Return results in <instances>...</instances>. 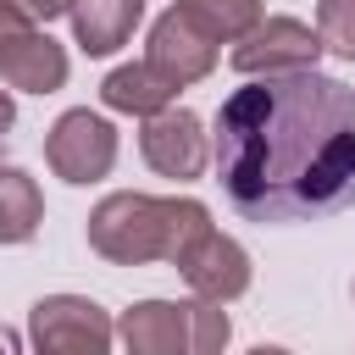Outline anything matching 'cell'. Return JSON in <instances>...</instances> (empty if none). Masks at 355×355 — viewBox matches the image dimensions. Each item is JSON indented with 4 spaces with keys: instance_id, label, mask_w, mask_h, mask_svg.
Returning a JSON list of instances; mask_svg holds the SVG:
<instances>
[{
    "instance_id": "cell-1",
    "label": "cell",
    "mask_w": 355,
    "mask_h": 355,
    "mask_svg": "<svg viewBox=\"0 0 355 355\" xmlns=\"http://www.w3.org/2000/svg\"><path fill=\"white\" fill-rule=\"evenodd\" d=\"M222 194L250 222H311L355 205V89L316 67L244 78L211 122Z\"/></svg>"
},
{
    "instance_id": "cell-2",
    "label": "cell",
    "mask_w": 355,
    "mask_h": 355,
    "mask_svg": "<svg viewBox=\"0 0 355 355\" xmlns=\"http://www.w3.org/2000/svg\"><path fill=\"white\" fill-rule=\"evenodd\" d=\"M200 233H211V211L189 194L116 189L89 211V250L105 255L111 266H150V261L178 266Z\"/></svg>"
},
{
    "instance_id": "cell-3",
    "label": "cell",
    "mask_w": 355,
    "mask_h": 355,
    "mask_svg": "<svg viewBox=\"0 0 355 355\" xmlns=\"http://www.w3.org/2000/svg\"><path fill=\"white\" fill-rule=\"evenodd\" d=\"M28 344L39 355H105L116 344V322L89 294H44L28 311Z\"/></svg>"
},
{
    "instance_id": "cell-4",
    "label": "cell",
    "mask_w": 355,
    "mask_h": 355,
    "mask_svg": "<svg viewBox=\"0 0 355 355\" xmlns=\"http://www.w3.org/2000/svg\"><path fill=\"white\" fill-rule=\"evenodd\" d=\"M44 161H50V172L55 178H67V183H100L111 166H116V128L100 116V111H89V105H72V111H61L55 116V128L44 133Z\"/></svg>"
},
{
    "instance_id": "cell-5",
    "label": "cell",
    "mask_w": 355,
    "mask_h": 355,
    "mask_svg": "<svg viewBox=\"0 0 355 355\" xmlns=\"http://www.w3.org/2000/svg\"><path fill=\"white\" fill-rule=\"evenodd\" d=\"M67 67H72L67 50L17 6L0 0V78L22 94H55L67 83Z\"/></svg>"
},
{
    "instance_id": "cell-6",
    "label": "cell",
    "mask_w": 355,
    "mask_h": 355,
    "mask_svg": "<svg viewBox=\"0 0 355 355\" xmlns=\"http://www.w3.org/2000/svg\"><path fill=\"white\" fill-rule=\"evenodd\" d=\"M233 72L239 78H272V72H305L322 61V39L300 17H261L244 39H233Z\"/></svg>"
},
{
    "instance_id": "cell-7",
    "label": "cell",
    "mask_w": 355,
    "mask_h": 355,
    "mask_svg": "<svg viewBox=\"0 0 355 355\" xmlns=\"http://www.w3.org/2000/svg\"><path fill=\"white\" fill-rule=\"evenodd\" d=\"M139 155H144L150 172L189 183V178H200L205 161H211L205 122H200L189 105H161V111L144 116V128H139Z\"/></svg>"
},
{
    "instance_id": "cell-8",
    "label": "cell",
    "mask_w": 355,
    "mask_h": 355,
    "mask_svg": "<svg viewBox=\"0 0 355 355\" xmlns=\"http://www.w3.org/2000/svg\"><path fill=\"white\" fill-rule=\"evenodd\" d=\"M144 61H150L172 89H189V83L211 78V67H216V39H211L183 6H166V11L150 22Z\"/></svg>"
},
{
    "instance_id": "cell-9",
    "label": "cell",
    "mask_w": 355,
    "mask_h": 355,
    "mask_svg": "<svg viewBox=\"0 0 355 355\" xmlns=\"http://www.w3.org/2000/svg\"><path fill=\"white\" fill-rule=\"evenodd\" d=\"M178 272H183L189 294L216 300V305H233V300L250 288V250H244L239 239H227V233L211 227V233L194 239V250L178 261Z\"/></svg>"
},
{
    "instance_id": "cell-10",
    "label": "cell",
    "mask_w": 355,
    "mask_h": 355,
    "mask_svg": "<svg viewBox=\"0 0 355 355\" xmlns=\"http://www.w3.org/2000/svg\"><path fill=\"white\" fill-rule=\"evenodd\" d=\"M116 338L133 355H194V300H139L122 311Z\"/></svg>"
},
{
    "instance_id": "cell-11",
    "label": "cell",
    "mask_w": 355,
    "mask_h": 355,
    "mask_svg": "<svg viewBox=\"0 0 355 355\" xmlns=\"http://www.w3.org/2000/svg\"><path fill=\"white\" fill-rule=\"evenodd\" d=\"M67 17H72V39L83 55H111L144 22V0H72Z\"/></svg>"
},
{
    "instance_id": "cell-12",
    "label": "cell",
    "mask_w": 355,
    "mask_h": 355,
    "mask_svg": "<svg viewBox=\"0 0 355 355\" xmlns=\"http://www.w3.org/2000/svg\"><path fill=\"white\" fill-rule=\"evenodd\" d=\"M172 83L150 67V61H128V67H111L105 72V83H100V100L111 105V111H122V116H155L161 105H172Z\"/></svg>"
},
{
    "instance_id": "cell-13",
    "label": "cell",
    "mask_w": 355,
    "mask_h": 355,
    "mask_svg": "<svg viewBox=\"0 0 355 355\" xmlns=\"http://www.w3.org/2000/svg\"><path fill=\"white\" fill-rule=\"evenodd\" d=\"M44 222V194L22 166H0V244H28Z\"/></svg>"
},
{
    "instance_id": "cell-14",
    "label": "cell",
    "mask_w": 355,
    "mask_h": 355,
    "mask_svg": "<svg viewBox=\"0 0 355 355\" xmlns=\"http://www.w3.org/2000/svg\"><path fill=\"white\" fill-rule=\"evenodd\" d=\"M216 44H233V39H244L266 11H261V0H178Z\"/></svg>"
},
{
    "instance_id": "cell-15",
    "label": "cell",
    "mask_w": 355,
    "mask_h": 355,
    "mask_svg": "<svg viewBox=\"0 0 355 355\" xmlns=\"http://www.w3.org/2000/svg\"><path fill=\"white\" fill-rule=\"evenodd\" d=\"M316 39L338 61H355V0H316Z\"/></svg>"
},
{
    "instance_id": "cell-16",
    "label": "cell",
    "mask_w": 355,
    "mask_h": 355,
    "mask_svg": "<svg viewBox=\"0 0 355 355\" xmlns=\"http://www.w3.org/2000/svg\"><path fill=\"white\" fill-rule=\"evenodd\" d=\"M227 338H233L227 311L216 300H200L194 294V355H216V349H227Z\"/></svg>"
},
{
    "instance_id": "cell-17",
    "label": "cell",
    "mask_w": 355,
    "mask_h": 355,
    "mask_svg": "<svg viewBox=\"0 0 355 355\" xmlns=\"http://www.w3.org/2000/svg\"><path fill=\"white\" fill-rule=\"evenodd\" d=\"M6 6H17V11L28 17V22H39V28H50L55 17H67V6H72V0H6Z\"/></svg>"
},
{
    "instance_id": "cell-18",
    "label": "cell",
    "mask_w": 355,
    "mask_h": 355,
    "mask_svg": "<svg viewBox=\"0 0 355 355\" xmlns=\"http://www.w3.org/2000/svg\"><path fill=\"white\" fill-rule=\"evenodd\" d=\"M11 122H17V100H11V94H6V89H0V133H6V128H11Z\"/></svg>"
},
{
    "instance_id": "cell-19",
    "label": "cell",
    "mask_w": 355,
    "mask_h": 355,
    "mask_svg": "<svg viewBox=\"0 0 355 355\" xmlns=\"http://www.w3.org/2000/svg\"><path fill=\"white\" fill-rule=\"evenodd\" d=\"M6 344H11V338H6V333H0V349H6Z\"/></svg>"
}]
</instances>
